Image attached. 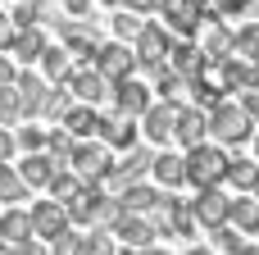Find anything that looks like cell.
<instances>
[{
    "instance_id": "obj_48",
    "label": "cell",
    "mask_w": 259,
    "mask_h": 255,
    "mask_svg": "<svg viewBox=\"0 0 259 255\" xmlns=\"http://www.w3.org/2000/svg\"><path fill=\"white\" fill-rule=\"evenodd\" d=\"M123 9H132V14H150V9H159V0H123Z\"/></svg>"
},
{
    "instance_id": "obj_49",
    "label": "cell",
    "mask_w": 259,
    "mask_h": 255,
    "mask_svg": "<svg viewBox=\"0 0 259 255\" xmlns=\"http://www.w3.org/2000/svg\"><path fill=\"white\" fill-rule=\"evenodd\" d=\"M9 255H50V246H41V242L32 237V242H23V246H14Z\"/></svg>"
},
{
    "instance_id": "obj_4",
    "label": "cell",
    "mask_w": 259,
    "mask_h": 255,
    "mask_svg": "<svg viewBox=\"0 0 259 255\" xmlns=\"http://www.w3.org/2000/svg\"><path fill=\"white\" fill-rule=\"evenodd\" d=\"M68 169L82 178V183H96V187H105V178L114 173V151L96 137V141H77L73 146V155H68Z\"/></svg>"
},
{
    "instance_id": "obj_35",
    "label": "cell",
    "mask_w": 259,
    "mask_h": 255,
    "mask_svg": "<svg viewBox=\"0 0 259 255\" xmlns=\"http://www.w3.org/2000/svg\"><path fill=\"white\" fill-rule=\"evenodd\" d=\"M77 242H82V255H114V251H118L114 228H91V233L77 237Z\"/></svg>"
},
{
    "instance_id": "obj_26",
    "label": "cell",
    "mask_w": 259,
    "mask_h": 255,
    "mask_svg": "<svg viewBox=\"0 0 259 255\" xmlns=\"http://www.w3.org/2000/svg\"><path fill=\"white\" fill-rule=\"evenodd\" d=\"M59 169H64V164H55V160L41 151V155H23V164H18V178H23L27 187H50Z\"/></svg>"
},
{
    "instance_id": "obj_17",
    "label": "cell",
    "mask_w": 259,
    "mask_h": 255,
    "mask_svg": "<svg viewBox=\"0 0 259 255\" xmlns=\"http://www.w3.org/2000/svg\"><path fill=\"white\" fill-rule=\"evenodd\" d=\"M150 164H155V155H146V151H127V160L123 164H114V173L105 178V192L114 187V192H123V187H132V183H141L146 173H150Z\"/></svg>"
},
{
    "instance_id": "obj_37",
    "label": "cell",
    "mask_w": 259,
    "mask_h": 255,
    "mask_svg": "<svg viewBox=\"0 0 259 255\" xmlns=\"http://www.w3.org/2000/svg\"><path fill=\"white\" fill-rule=\"evenodd\" d=\"M23 119V100H18V87H0V128H14Z\"/></svg>"
},
{
    "instance_id": "obj_16",
    "label": "cell",
    "mask_w": 259,
    "mask_h": 255,
    "mask_svg": "<svg viewBox=\"0 0 259 255\" xmlns=\"http://www.w3.org/2000/svg\"><path fill=\"white\" fill-rule=\"evenodd\" d=\"M14 87H18V100H23V119H41L46 96H50V82H46V78H36L32 68H18Z\"/></svg>"
},
{
    "instance_id": "obj_8",
    "label": "cell",
    "mask_w": 259,
    "mask_h": 255,
    "mask_svg": "<svg viewBox=\"0 0 259 255\" xmlns=\"http://www.w3.org/2000/svg\"><path fill=\"white\" fill-rule=\"evenodd\" d=\"M159 14L178 37H196L209 18V0H159Z\"/></svg>"
},
{
    "instance_id": "obj_31",
    "label": "cell",
    "mask_w": 259,
    "mask_h": 255,
    "mask_svg": "<svg viewBox=\"0 0 259 255\" xmlns=\"http://www.w3.org/2000/svg\"><path fill=\"white\" fill-rule=\"evenodd\" d=\"M41 73H46V82H64V78L73 73V55H68L64 46H46V55H41Z\"/></svg>"
},
{
    "instance_id": "obj_55",
    "label": "cell",
    "mask_w": 259,
    "mask_h": 255,
    "mask_svg": "<svg viewBox=\"0 0 259 255\" xmlns=\"http://www.w3.org/2000/svg\"><path fill=\"white\" fill-rule=\"evenodd\" d=\"M255 164H259V137H255Z\"/></svg>"
},
{
    "instance_id": "obj_30",
    "label": "cell",
    "mask_w": 259,
    "mask_h": 255,
    "mask_svg": "<svg viewBox=\"0 0 259 255\" xmlns=\"http://www.w3.org/2000/svg\"><path fill=\"white\" fill-rule=\"evenodd\" d=\"M232 41H237V32H232V27H223V23H209V27H205V41H200V50H205V55L219 64V59H228V55H232Z\"/></svg>"
},
{
    "instance_id": "obj_2",
    "label": "cell",
    "mask_w": 259,
    "mask_h": 255,
    "mask_svg": "<svg viewBox=\"0 0 259 255\" xmlns=\"http://www.w3.org/2000/svg\"><path fill=\"white\" fill-rule=\"evenodd\" d=\"M187 183L196 187V192H205V187H223V178H228V146H219V141H200V146H191L187 155Z\"/></svg>"
},
{
    "instance_id": "obj_9",
    "label": "cell",
    "mask_w": 259,
    "mask_h": 255,
    "mask_svg": "<svg viewBox=\"0 0 259 255\" xmlns=\"http://www.w3.org/2000/svg\"><path fill=\"white\" fill-rule=\"evenodd\" d=\"M168 46H173V37L159 27V23H146L141 32H137V64H146L150 73H159V68H168Z\"/></svg>"
},
{
    "instance_id": "obj_33",
    "label": "cell",
    "mask_w": 259,
    "mask_h": 255,
    "mask_svg": "<svg viewBox=\"0 0 259 255\" xmlns=\"http://www.w3.org/2000/svg\"><path fill=\"white\" fill-rule=\"evenodd\" d=\"M232 55H237V59H246V64H255V68H259V23H246V27H237V41H232Z\"/></svg>"
},
{
    "instance_id": "obj_1",
    "label": "cell",
    "mask_w": 259,
    "mask_h": 255,
    "mask_svg": "<svg viewBox=\"0 0 259 255\" xmlns=\"http://www.w3.org/2000/svg\"><path fill=\"white\" fill-rule=\"evenodd\" d=\"M68 205V219L73 224H87V228H114L118 219H123V205L118 201H109V192L105 187H96V183H82V192L73 196V201H64Z\"/></svg>"
},
{
    "instance_id": "obj_29",
    "label": "cell",
    "mask_w": 259,
    "mask_h": 255,
    "mask_svg": "<svg viewBox=\"0 0 259 255\" xmlns=\"http://www.w3.org/2000/svg\"><path fill=\"white\" fill-rule=\"evenodd\" d=\"M223 183H228V187H237L241 196H250V192L259 187V164H255V160H246V155H232V160H228V178H223Z\"/></svg>"
},
{
    "instance_id": "obj_54",
    "label": "cell",
    "mask_w": 259,
    "mask_h": 255,
    "mask_svg": "<svg viewBox=\"0 0 259 255\" xmlns=\"http://www.w3.org/2000/svg\"><path fill=\"white\" fill-rule=\"evenodd\" d=\"M141 255H173V251H159V246H150V251H141Z\"/></svg>"
},
{
    "instance_id": "obj_53",
    "label": "cell",
    "mask_w": 259,
    "mask_h": 255,
    "mask_svg": "<svg viewBox=\"0 0 259 255\" xmlns=\"http://www.w3.org/2000/svg\"><path fill=\"white\" fill-rule=\"evenodd\" d=\"M114 255H141V251H132V246H118V251H114Z\"/></svg>"
},
{
    "instance_id": "obj_14",
    "label": "cell",
    "mask_w": 259,
    "mask_h": 255,
    "mask_svg": "<svg viewBox=\"0 0 259 255\" xmlns=\"http://www.w3.org/2000/svg\"><path fill=\"white\" fill-rule=\"evenodd\" d=\"M173 137L182 141V151L209 141V114L196 110V105H178V119H173Z\"/></svg>"
},
{
    "instance_id": "obj_22",
    "label": "cell",
    "mask_w": 259,
    "mask_h": 255,
    "mask_svg": "<svg viewBox=\"0 0 259 255\" xmlns=\"http://www.w3.org/2000/svg\"><path fill=\"white\" fill-rule=\"evenodd\" d=\"M219 73H223V87L228 91H255L259 87V68L255 64H246V59H237V55H228V59H219Z\"/></svg>"
},
{
    "instance_id": "obj_19",
    "label": "cell",
    "mask_w": 259,
    "mask_h": 255,
    "mask_svg": "<svg viewBox=\"0 0 259 255\" xmlns=\"http://www.w3.org/2000/svg\"><path fill=\"white\" fill-rule=\"evenodd\" d=\"M36 233H32V214L23 210V205H9V210H0V246H23V242H32Z\"/></svg>"
},
{
    "instance_id": "obj_56",
    "label": "cell",
    "mask_w": 259,
    "mask_h": 255,
    "mask_svg": "<svg viewBox=\"0 0 259 255\" xmlns=\"http://www.w3.org/2000/svg\"><path fill=\"white\" fill-rule=\"evenodd\" d=\"M100 5H123V0H100Z\"/></svg>"
},
{
    "instance_id": "obj_40",
    "label": "cell",
    "mask_w": 259,
    "mask_h": 255,
    "mask_svg": "<svg viewBox=\"0 0 259 255\" xmlns=\"http://www.w3.org/2000/svg\"><path fill=\"white\" fill-rule=\"evenodd\" d=\"M141 27H146L141 14H132V9H118V14H114V32H118V37H132V41H137Z\"/></svg>"
},
{
    "instance_id": "obj_32",
    "label": "cell",
    "mask_w": 259,
    "mask_h": 255,
    "mask_svg": "<svg viewBox=\"0 0 259 255\" xmlns=\"http://www.w3.org/2000/svg\"><path fill=\"white\" fill-rule=\"evenodd\" d=\"M27 196H32V187L18 178V169H14V164H0V201L18 205V201H27Z\"/></svg>"
},
{
    "instance_id": "obj_41",
    "label": "cell",
    "mask_w": 259,
    "mask_h": 255,
    "mask_svg": "<svg viewBox=\"0 0 259 255\" xmlns=\"http://www.w3.org/2000/svg\"><path fill=\"white\" fill-rule=\"evenodd\" d=\"M14 23H18V27H36V23H41V5H36V0H18Z\"/></svg>"
},
{
    "instance_id": "obj_34",
    "label": "cell",
    "mask_w": 259,
    "mask_h": 255,
    "mask_svg": "<svg viewBox=\"0 0 259 255\" xmlns=\"http://www.w3.org/2000/svg\"><path fill=\"white\" fill-rule=\"evenodd\" d=\"M14 137H18V151H23V155H41V151H50V128H41V123L18 128Z\"/></svg>"
},
{
    "instance_id": "obj_7",
    "label": "cell",
    "mask_w": 259,
    "mask_h": 255,
    "mask_svg": "<svg viewBox=\"0 0 259 255\" xmlns=\"http://www.w3.org/2000/svg\"><path fill=\"white\" fill-rule=\"evenodd\" d=\"M91 68L105 78V82H123V78H137V55L123 46V41H100V50H96V59H91Z\"/></svg>"
},
{
    "instance_id": "obj_44",
    "label": "cell",
    "mask_w": 259,
    "mask_h": 255,
    "mask_svg": "<svg viewBox=\"0 0 259 255\" xmlns=\"http://www.w3.org/2000/svg\"><path fill=\"white\" fill-rule=\"evenodd\" d=\"M14 37H18L14 14H0V50H9V46H14Z\"/></svg>"
},
{
    "instance_id": "obj_36",
    "label": "cell",
    "mask_w": 259,
    "mask_h": 255,
    "mask_svg": "<svg viewBox=\"0 0 259 255\" xmlns=\"http://www.w3.org/2000/svg\"><path fill=\"white\" fill-rule=\"evenodd\" d=\"M155 78H159V82H155V91H159L168 105H178V100H182V91H191V82H187L182 73H173V68H159Z\"/></svg>"
},
{
    "instance_id": "obj_12",
    "label": "cell",
    "mask_w": 259,
    "mask_h": 255,
    "mask_svg": "<svg viewBox=\"0 0 259 255\" xmlns=\"http://www.w3.org/2000/svg\"><path fill=\"white\" fill-rule=\"evenodd\" d=\"M191 205V214H196V224L200 228H223L228 224V205H232V196L223 192V187H205V192H196V201H187Z\"/></svg>"
},
{
    "instance_id": "obj_39",
    "label": "cell",
    "mask_w": 259,
    "mask_h": 255,
    "mask_svg": "<svg viewBox=\"0 0 259 255\" xmlns=\"http://www.w3.org/2000/svg\"><path fill=\"white\" fill-rule=\"evenodd\" d=\"M246 246V237L232 228V224H223V228H214V251H223V255H237Z\"/></svg>"
},
{
    "instance_id": "obj_27",
    "label": "cell",
    "mask_w": 259,
    "mask_h": 255,
    "mask_svg": "<svg viewBox=\"0 0 259 255\" xmlns=\"http://www.w3.org/2000/svg\"><path fill=\"white\" fill-rule=\"evenodd\" d=\"M64 50H68L73 59L91 64V59H96V50H100V37H96V32H87V27H73V23H64Z\"/></svg>"
},
{
    "instance_id": "obj_51",
    "label": "cell",
    "mask_w": 259,
    "mask_h": 255,
    "mask_svg": "<svg viewBox=\"0 0 259 255\" xmlns=\"http://www.w3.org/2000/svg\"><path fill=\"white\" fill-rule=\"evenodd\" d=\"M237 255H259V246H255V242H246V246H241Z\"/></svg>"
},
{
    "instance_id": "obj_43",
    "label": "cell",
    "mask_w": 259,
    "mask_h": 255,
    "mask_svg": "<svg viewBox=\"0 0 259 255\" xmlns=\"http://www.w3.org/2000/svg\"><path fill=\"white\" fill-rule=\"evenodd\" d=\"M14 151H18L14 128H0V164H14Z\"/></svg>"
},
{
    "instance_id": "obj_45",
    "label": "cell",
    "mask_w": 259,
    "mask_h": 255,
    "mask_svg": "<svg viewBox=\"0 0 259 255\" xmlns=\"http://www.w3.org/2000/svg\"><path fill=\"white\" fill-rule=\"evenodd\" d=\"M250 5H255V0H209L214 14H246Z\"/></svg>"
},
{
    "instance_id": "obj_38",
    "label": "cell",
    "mask_w": 259,
    "mask_h": 255,
    "mask_svg": "<svg viewBox=\"0 0 259 255\" xmlns=\"http://www.w3.org/2000/svg\"><path fill=\"white\" fill-rule=\"evenodd\" d=\"M46 192H50L55 201H73V196L82 192V178H77L73 169H59V173H55V183H50Z\"/></svg>"
},
{
    "instance_id": "obj_25",
    "label": "cell",
    "mask_w": 259,
    "mask_h": 255,
    "mask_svg": "<svg viewBox=\"0 0 259 255\" xmlns=\"http://www.w3.org/2000/svg\"><path fill=\"white\" fill-rule=\"evenodd\" d=\"M46 32H41V23L36 27H18V37H14V46H9V55L14 59H23V64H41V55H46Z\"/></svg>"
},
{
    "instance_id": "obj_18",
    "label": "cell",
    "mask_w": 259,
    "mask_h": 255,
    "mask_svg": "<svg viewBox=\"0 0 259 255\" xmlns=\"http://www.w3.org/2000/svg\"><path fill=\"white\" fill-rule=\"evenodd\" d=\"M173 119H178V105H168V100H155V105L141 114V132H146V141L164 146V141L173 137Z\"/></svg>"
},
{
    "instance_id": "obj_23",
    "label": "cell",
    "mask_w": 259,
    "mask_h": 255,
    "mask_svg": "<svg viewBox=\"0 0 259 255\" xmlns=\"http://www.w3.org/2000/svg\"><path fill=\"white\" fill-rule=\"evenodd\" d=\"M155 201H159V187H150V183H132V187H123V192H118L123 214H137V219H150Z\"/></svg>"
},
{
    "instance_id": "obj_5",
    "label": "cell",
    "mask_w": 259,
    "mask_h": 255,
    "mask_svg": "<svg viewBox=\"0 0 259 255\" xmlns=\"http://www.w3.org/2000/svg\"><path fill=\"white\" fill-rule=\"evenodd\" d=\"M150 224H155V233L159 237H196V214H191V205H182V201H173L168 192H159V201H155V210H150Z\"/></svg>"
},
{
    "instance_id": "obj_50",
    "label": "cell",
    "mask_w": 259,
    "mask_h": 255,
    "mask_svg": "<svg viewBox=\"0 0 259 255\" xmlns=\"http://www.w3.org/2000/svg\"><path fill=\"white\" fill-rule=\"evenodd\" d=\"M64 5H68L73 18H87V14H91V0H64Z\"/></svg>"
},
{
    "instance_id": "obj_46",
    "label": "cell",
    "mask_w": 259,
    "mask_h": 255,
    "mask_svg": "<svg viewBox=\"0 0 259 255\" xmlns=\"http://www.w3.org/2000/svg\"><path fill=\"white\" fill-rule=\"evenodd\" d=\"M18 78V68H14V59H9V50H0V87H9Z\"/></svg>"
},
{
    "instance_id": "obj_11",
    "label": "cell",
    "mask_w": 259,
    "mask_h": 255,
    "mask_svg": "<svg viewBox=\"0 0 259 255\" xmlns=\"http://www.w3.org/2000/svg\"><path fill=\"white\" fill-rule=\"evenodd\" d=\"M59 87H64V96L77 100V105H100V100L109 96V82H105L96 68H73Z\"/></svg>"
},
{
    "instance_id": "obj_24",
    "label": "cell",
    "mask_w": 259,
    "mask_h": 255,
    "mask_svg": "<svg viewBox=\"0 0 259 255\" xmlns=\"http://www.w3.org/2000/svg\"><path fill=\"white\" fill-rule=\"evenodd\" d=\"M228 224H232L241 237H259V201H255V196H232V205H228Z\"/></svg>"
},
{
    "instance_id": "obj_52",
    "label": "cell",
    "mask_w": 259,
    "mask_h": 255,
    "mask_svg": "<svg viewBox=\"0 0 259 255\" xmlns=\"http://www.w3.org/2000/svg\"><path fill=\"white\" fill-rule=\"evenodd\" d=\"M187 255H219V251H209V246H191Z\"/></svg>"
},
{
    "instance_id": "obj_47",
    "label": "cell",
    "mask_w": 259,
    "mask_h": 255,
    "mask_svg": "<svg viewBox=\"0 0 259 255\" xmlns=\"http://www.w3.org/2000/svg\"><path fill=\"white\" fill-rule=\"evenodd\" d=\"M241 110L250 114V123L259 128V87H255V91H246V100H241Z\"/></svg>"
},
{
    "instance_id": "obj_21",
    "label": "cell",
    "mask_w": 259,
    "mask_h": 255,
    "mask_svg": "<svg viewBox=\"0 0 259 255\" xmlns=\"http://www.w3.org/2000/svg\"><path fill=\"white\" fill-rule=\"evenodd\" d=\"M114 237L123 242V246H132V251H150L155 246V224L150 219H137V214H123L118 224H114Z\"/></svg>"
},
{
    "instance_id": "obj_15",
    "label": "cell",
    "mask_w": 259,
    "mask_h": 255,
    "mask_svg": "<svg viewBox=\"0 0 259 255\" xmlns=\"http://www.w3.org/2000/svg\"><path fill=\"white\" fill-rule=\"evenodd\" d=\"M205 64H209V55H205L191 37H178V41L168 46V68H173V73H182L187 82H191V78H200V68H205Z\"/></svg>"
},
{
    "instance_id": "obj_42",
    "label": "cell",
    "mask_w": 259,
    "mask_h": 255,
    "mask_svg": "<svg viewBox=\"0 0 259 255\" xmlns=\"http://www.w3.org/2000/svg\"><path fill=\"white\" fill-rule=\"evenodd\" d=\"M50 255H82V242H77L73 233H64V237L50 242Z\"/></svg>"
},
{
    "instance_id": "obj_3",
    "label": "cell",
    "mask_w": 259,
    "mask_h": 255,
    "mask_svg": "<svg viewBox=\"0 0 259 255\" xmlns=\"http://www.w3.org/2000/svg\"><path fill=\"white\" fill-rule=\"evenodd\" d=\"M250 132H255V123H250V114H246L241 105L219 100V105L209 110V137H214L219 146H246Z\"/></svg>"
},
{
    "instance_id": "obj_28",
    "label": "cell",
    "mask_w": 259,
    "mask_h": 255,
    "mask_svg": "<svg viewBox=\"0 0 259 255\" xmlns=\"http://www.w3.org/2000/svg\"><path fill=\"white\" fill-rule=\"evenodd\" d=\"M150 178H155L159 187H182V183H187V160H182V155H173V151H164V155H155Z\"/></svg>"
},
{
    "instance_id": "obj_6",
    "label": "cell",
    "mask_w": 259,
    "mask_h": 255,
    "mask_svg": "<svg viewBox=\"0 0 259 255\" xmlns=\"http://www.w3.org/2000/svg\"><path fill=\"white\" fill-rule=\"evenodd\" d=\"M27 214H32V233H36V242H55V237L73 233L68 205H64V201H55V196H46V201L27 205Z\"/></svg>"
},
{
    "instance_id": "obj_58",
    "label": "cell",
    "mask_w": 259,
    "mask_h": 255,
    "mask_svg": "<svg viewBox=\"0 0 259 255\" xmlns=\"http://www.w3.org/2000/svg\"><path fill=\"white\" fill-rule=\"evenodd\" d=\"M250 196H255V201H259V187H255V192H250Z\"/></svg>"
},
{
    "instance_id": "obj_13",
    "label": "cell",
    "mask_w": 259,
    "mask_h": 255,
    "mask_svg": "<svg viewBox=\"0 0 259 255\" xmlns=\"http://www.w3.org/2000/svg\"><path fill=\"white\" fill-rule=\"evenodd\" d=\"M59 128H64L73 141H96V137H100V114H96V105L68 100V110L59 114Z\"/></svg>"
},
{
    "instance_id": "obj_20",
    "label": "cell",
    "mask_w": 259,
    "mask_h": 255,
    "mask_svg": "<svg viewBox=\"0 0 259 255\" xmlns=\"http://www.w3.org/2000/svg\"><path fill=\"white\" fill-rule=\"evenodd\" d=\"M137 137H141L137 119H123V114L100 119V141H105L109 151H132V146H137Z\"/></svg>"
},
{
    "instance_id": "obj_10",
    "label": "cell",
    "mask_w": 259,
    "mask_h": 255,
    "mask_svg": "<svg viewBox=\"0 0 259 255\" xmlns=\"http://www.w3.org/2000/svg\"><path fill=\"white\" fill-rule=\"evenodd\" d=\"M109 100H114V114L123 119H141L155 100H150V87L137 82V78H123V82H109Z\"/></svg>"
},
{
    "instance_id": "obj_57",
    "label": "cell",
    "mask_w": 259,
    "mask_h": 255,
    "mask_svg": "<svg viewBox=\"0 0 259 255\" xmlns=\"http://www.w3.org/2000/svg\"><path fill=\"white\" fill-rule=\"evenodd\" d=\"M0 255H9V246H0Z\"/></svg>"
}]
</instances>
